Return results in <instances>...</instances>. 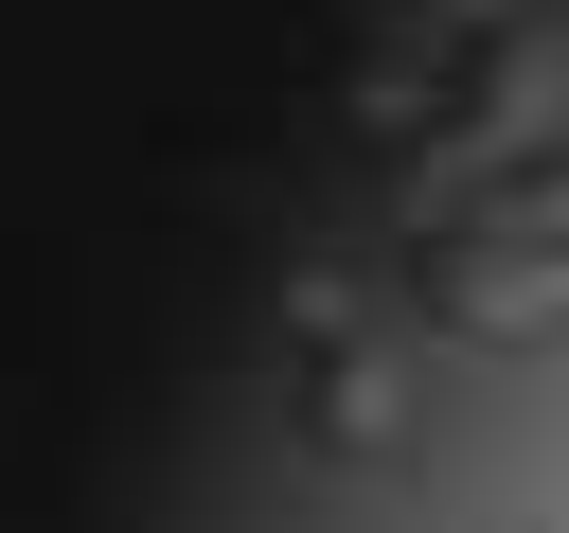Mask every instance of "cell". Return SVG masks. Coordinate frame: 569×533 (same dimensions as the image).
<instances>
[{"mask_svg":"<svg viewBox=\"0 0 569 533\" xmlns=\"http://www.w3.org/2000/svg\"><path fill=\"white\" fill-rule=\"evenodd\" d=\"M302 409H320V444H338V462H391V444H409L391 355H320V373H302Z\"/></svg>","mask_w":569,"mask_h":533,"instance_id":"2","label":"cell"},{"mask_svg":"<svg viewBox=\"0 0 569 533\" xmlns=\"http://www.w3.org/2000/svg\"><path fill=\"white\" fill-rule=\"evenodd\" d=\"M427 320L516 355V338H569V249L551 231H498V249H427Z\"/></svg>","mask_w":569,"mask_h":533,"instance_id":"1","label":"cell"}]
</instances>
